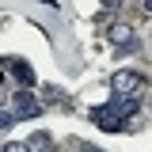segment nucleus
Segmentation results:
<instances>
[{"label": "nucleus", "instance_id": "1", "mask_svg": "<svg viewBox=\"0 0 152 152\" xmlns=\"http://www.w3.org/2000/svg\"><path fill=\"white\" fill-rule=\"evenodd\" d=\"M8 110L15 114V118H38L42 114V107H38V99L31 95V88H19L15 95H12V107Z\"/></svg>", "mask_w": 152, "mask_h": 152}, {"label": "nucleus", "instance_id": "2", "mask_svg": "<svg viewBox=\"0 0 152 152\" xmlns=\"http://www.w3.org/2000/svg\"><path fill=\"white\" fill-rule=\"evenodd\" d=\"M118 95H141L145 91V76L141 72H133V69H122V72L114 76V84H110Z\"/></svg>", "mask_w": 152, "mask_h": 152}, {"label": "nucleus", "instance_id": "3", "mask_svg": "<svg viewBox=\"0 0 152 152\" xmlns=\"http://www.w3.org/2000/svg\"><path fill=\"white\" fill-rule=\"evenodd\" d=\"M8 72L15 76V84H19V88H34V84H38L34 69H31L27 61H19V57H12V61H8Z\"/></svg>", "mask_w": 152, "mask_h": 152}, {"label": "nucleus", "instance_id": "4", "mask_svg": "<svg viewBox=\"0 0 152 152\" xmlns=\"http://www.w3.org/2000/svg\"><path fill=\"white\" fill-rule=\"evenodd\" d=\"M91 122L99 126V129H107V133H118V129H126V118H118V114L103 110V107H95V110H91Z\"/></svg>", "mask_w": 152, "mask_h": 152}, {"label": "nucleus", "instance_id": "5", "mask_svg": "<svg viewBox=\"0 0 152 152\" xmlns=\"http://www.w3.org/2000/svg\"><path fill=\"white\" fill-rule=\"evenodd\" d=\"M107 110L118 114V118H129V114H137V95H110V103H107Z\"/></svg>", "mask_w": 152, "mask_h": 152}, {"label": "nucleus", "instance_id": "6", "mask_svg": "<svg viewBox=\"0 0 152 152\" xmlns=\"http://www.w3.org/2000/svg\"><path fill=\"white\" fill-rule=\"evenodd\" d=\"M107 38H110V42H118V50H126V53H129V50H137V34H133L129 27H110V31H107Z\"/></svg>", "mask_w": 152, "mask_h": 152}, {"label": "nucleus", "instance_id": "7", "mask_svg": "<svg viewBox=\"0 0 152 152\" xmlns=\"http://www.w3.org/2000/svg\"><path fill=\"white\" fill-rule=\"evenodd\" d=\"M50 145H53V141H50L46 133H34L31 141H23V148H31V152H38V148H50Z\"/></svg>", "mask_w": 152, "mask_h": 152}, {"label": "nucleus", "instance_id": "8", "mask_svg": "<svg viewBox=\"0 0 152 152\" xmlns=\"http://www.w3.org/2000/svg\"><path fill=\"white\" fill-rule=\"evenodd\" d=\"M12 118H15L12 110H0V129H8V126H12Z\"/></svg>", "mask_w": 152, "mask_h": 152}, {"label": "nucleus", "instance_id": "9", "mask_svg": "<svg viewBox=\"0 0 152 152\" xmlns=\"http://www.w3.org/2000/svg\"><path fill=\"white\" fill-rule=\"evenodd\" d=\"M103 8H107V12H118V8H122V0H103Z\"/></svg>", "mask_w": 152, "mask_h": 152}, {"label": "nucleus", "instance_id": "10", "mask_svg": "<svg viewBox=\"0 0 152 152\" xmlns=\"http://www.w3.org/2000/svg\"><path fill=\"white\" fill-rule=\"evenodd\" d=\"M141 8H145V12H152V0H141Z\"/></svg>", "mask_w": 152, "mask_h": 152}, {"label": "nucleus", "instance_id": "11", "mask_svg": "<svg viewBox=\"0 0 152 152\" xmlns=\"http://www.w3.org/2000/svg\"><path fill=\"white\" fill-rule=\"evenodd\" d=\"M4 80H8V76H4V69H0V84H4Z\"/></svg>", "mask_w": 152, "mask_h": 152}]
</instances>
